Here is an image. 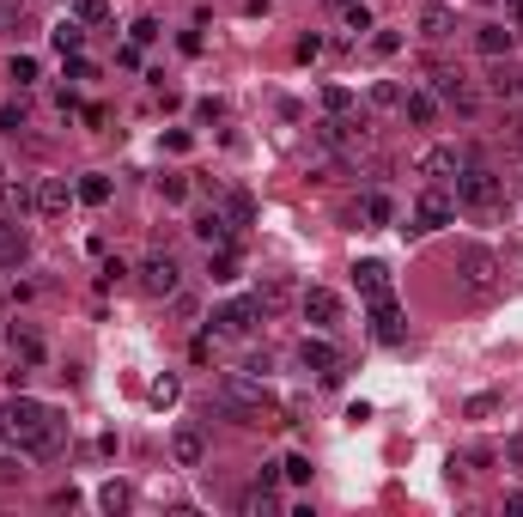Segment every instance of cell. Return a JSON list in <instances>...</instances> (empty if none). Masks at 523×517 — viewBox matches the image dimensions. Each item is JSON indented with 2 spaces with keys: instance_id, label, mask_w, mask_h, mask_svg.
Instances as JSON below:
<instances>
[{
  "instance_id": "6da1fadb",
  "label": "cell",
  "mask_w": 523,
  "mask_h": 517,
  "mask_svg": "<svg viewBox=\"0 0 523 517\" xmlns=\"http://www.w3.org/2000/svg\"><path fill=\"white\" fill-rule=\"evenodd\" d=\"M0 439L19 450H31V456H49V450L61 445V420H55V408H43L37 396H6L0 402Z\"/></svg>"
},
{
  "instance_id": "7a4b0ae2",
  "label": "cell",
  "mask_w": 523,
  "mask_h": 517,
  "mask_svg": "<svg viewBox=\"0 0 523 517\" xmlns=\"http://www.w3.org/2000/svg\"><path fill=\"white\" fill-rule=\"evenodd\" d=\"M213 408L232 414L238 426H262L274 414V396H268V383L249 378V372H225V378L213 383Z\"/></svg>"
},
{
  "instance_id": "3957f363",
  "label": "cell",
  "mask_w": 523,
  "mask_h": 517,
  "mask_svg": "<svg viewBox=\"0 0 523 517\" xmlns=\"http://www.w3.org/2000/svg\"><path fill=\"white\" fill-rule=\"evenodd\" d=\"M456 207H469L475 219H493V213L505 207V176L487 171V165L469 152V165L456 171Z\"/></svg>"
},
{
  "instance_id": "277c9868",
  "label": "cell",
  "mask_w": 523,
  "mask_h": 517,
  "mask_svg": "<svg viewBox=\"0 0 523 517\" xmlns=\"http://www.w3.org/2000/svg\"><path fill=\"white\" fill-rule=\"evenodd\" d=\"M451 219H456V189L426 183V189L414 195V213H408V226H402V232H408V238H426V232H445Z\"/></svg>"
},
{
  "instance_id": "5b68a950",
  "label": "cell",
  "mask_w": 523,
  "mask_h": 517,
  "mask_svg": "<svg viewBox=\"0 0 523 517\" xmlns=\"http://www.w3.org/2000/svg\"><path fill=\"white\" fill-rule=\"evenodd\" d=\"M456 275H462V286H469L475 299H499V286H505V262L493 256L487 243H469V250L456 256Z\"/></svg>"
},
{
  "instance_id": "8992f818",
  "label": "cell",
  "mask_w": 523,
  "mask_h": 517,
  "mask_svg": "<svg viewBox=\"0 0 523 517\" xmlns=\"http://www.w3.org/2000/svg\"><path fill=\"white\" fill-rule=\"evenodd\" d=\"M426 86H432L445 103H456L462 116H475V110H481V92H475V79H469L462 68H432V79H426Z\"/></svg>"
},
{
  "instance_id": "52a82bcc",
  "label": "cell",
  "mask_w": 523,
  "mask_h": 517,
  "mask_svg": "<svg viewBox=\"0 0 523 517\" xmlns=\"http://www.w3.org/2000/svg\"><path fill=\"white\" fill-rule=\"evenodd\" d=\"M176 286H183V268H176L171 250H152L146 262H140V292H152V299H171Z\"/></svg>"
},
{
  "instance_id": "ba28073f",
  "label": "cell",
  "mask_w": 523,
  "mask_h": 517,
  "mask_svg": "<svg viewBox=\"0 0 523 517\" xmlns=\"http://www.w3.org/2000/svg\"><path fill=\"white\" fill-rule=\"evenodd\" d=\"M256 323H268V310H262V299L249 292V299H232V305L213 310V335H249Z\"/></svg>"
},
{
  "instance_id": "9c48e42d",
  "label": "cell",
  "mask_w": 523,
  "mask_h": 517,
  "mask_svg": "<svg viewBox=\"0 0 523 517\" xmlns=\"http://www.w3.org/2000/svg\"><path fill=\"white\" fill-rule=\"evenodd\" d=\"M298 310H305V323H311V329H335V323L347 316L335 286H305V292H298Z\"/></svg>"
},
{
  "instance_id": "30bf717a",
  "label": "cell",
  "mask_w": 523,
  "mask_h": 517,
  "mask_svg": "<svg viewBox=\"0 0 523 517\" xmlns=\"http://www.w3.org/2000/svg\"><path fill=\"white\" fill-rule=\"evenodd\" d=\"M462 165H469V152H462V146H426V152L414 159V171L426 176V183H451Z\"/></svg>"
},
{
  "instance_id": "8fae6325",
  "label": "cell",
  "mask_w": 523,
  "mask_h": 517,
  "mask_svg": "<svg viewBox=\"0 0 523 517\" xmlns=\"http://www.w3.org/2000/svg\"><path fill=\"white\" fill-rule=\"evenodd\" d=\"M402 335H408V316H402V305H396V299H372V341L378 347H396L402 341Z\"/></svg>"
},
{
  "instance_id": "7c38bea8",
  "label": "cell",
  "mask_w": 523,
  "mask_h": 517,
  "mask_svg": "<svg viewBox=\"0 0 523 517\" xmlns=\"http://www.w3.org/2000/svg\"><path fill=\"white\" fill-rule=\"evenodd\" d=\"M298 365H305V372H316L323 383L341 378V353L323 341V335H305V341H298Z\"/></svg>"
},
{
  "instance_id": "4fadbf2b",
  "label": "cell",
  "mask_w": 523,
  "mask_h": 517,
  "mask_svg": "<svg viewBox=\"0 0 523 517\" xmlns=\"http://www.w3.org/2000/svg\"><path fill=\"white\" fill-rule=\"evenodd\" d=\"M73 201H79V189H73L68 176H37V213L43 219H61Z\"/></svg>"
},
{
  "instance_id": "5bb4252c",
  "label": "cell",
  "mask_w": 523,
  "mask_h": 517,
  "mask_svg": "<svg viewBox=\"0 0 523 517\" xmlns=\"http://www.w3.org/2000/svg\"><path fill=\"white\" fill-rule=\"evenodd\" d=\"M6 347H12L19 372H37V365L49 359V347H43V335H37L31 323H12V329H6Z\"/></svg>"
},
{
  "instance_id": "9a60e30c",
  "label": "cell",
  "mask_w": 523,
  "mask_h": 517,
  "mask_svg": "<svg viewBox=\"0 0 523 517\" xmlns=\"http://www.w3.org/2000/svg\"><path fill=\"white\" fill-rule=\"evenodd\" d=\"M438 110H445V98H438L432 86L402 92V122H408V128H432V122H438Z\"/></svg>"
},
{
  "instance_id": "2e32d148",
  "label": "cell",
  "mask_w": 523,
  "mask_h": 517,
  "mask_svg": "<svg viewBox=\"0 0 523 517\" xmlns=\"http://www.w3.org/2000/svg\"><path fill=\"white\" fill-rule=\"evenodd\" d=\"M171 463L176 469H201V463H208V432H201V426H176L171 432Z\"/></svg>"
},
{
  "instance_id": "e0dca14e",
  "label": "cell",
  "mask_w": 523,
  "mask_h": 517,
  "mask_svg": "<svg viewBox=\"0 0 523 517\" xmlns=\"http://www.w3.org/2000/svg\"><path fill=\"white\" fill-rule=\"evenodd\" d=\"M195 238L208 243V250H219V243H232V219H225L219 207H208V213H195Z\"/></svg>"
},
{
  "instance_id": "ac0fdd59",
  "label": "cell",
  "mask_w": 523,
  "mask_h": 517,
  "mask_svg": "<svg viewBox=\"0 0 523 517\" xmlns=\"http://www.w3.org/2000/svg\"><path fill=\"white\" fill-rule=\"evenodd\" d=\"M25 256H31V238H25V232H19V226L0 213V262H6V268H19Z\"/></svg>"
},
{
  "instance_id": "d6986e66",
  "label": "cell",
  "mask_w": 523,
  "mask_h": 517,
  "mask_svg": "<svg viewBox=\"0 0 523 517\" xmlns=\"http://www.w3.org/2000/svg\"><path fill=\"white\" fill-rule=\"evenodd\" d=\"M511 25H499V19H493V25H475V49H481V55H487V62H499V55H505V49H511Z\"/></svg>"
},
{
  "instance_id": "ffe728a7",
  "label": "cell",
  "mask_w": 523,
  "mask_h": 517,
  "mask_svg": "<svg viewBox=\"0 0 523 517\" xmlns=\"http://www.w3.org/2000/svg\"><path fill=\"white\" fill-rule=\"evenodd\" d=\"M353 286H359V299H384L389 292V268L384 262H359V268H353Z\"/></svg>"
},
{
  "instance_id": "44dd1931",
  "label": "cell",
  "mask_w": 523,
  "mask_h": 517,
  "mask_svg": "<svg viewBox=\"0 0 523 517\" xmlns=\"http://www.w3.org/2000/svg\"><path fill=\"white\" fill-rule=\"evenodd\" d=\"M420 37H432V43L456 37V12L451 6H426V12H420Z\"/></svg>"
},
{
  "instance_id": "7402d4cb",
  "label": "cell",
  "mask_w": 523,
  "mask_h": 517,
  "mask_svg": "<svg viewBox=\"0 0 523 517\" xmlns=\"http://www.w3.org/2000/svg\"><path fill=\"white\" fill-rule=\"evenodd\" d=\"M37 207V189H25V183H0V213L6 219H19V213H31Z\"/></svg>"
},
{
  "instance_id": "603a6c76",
  "label": "cell",
  "mask_w": 523,
  "mask_h": 517,
  "mask_svg": "<svg viewBox=\"0 0 523 517\" xmlns=\"http://www.w3.org/2000/svg\"><path fill=\"white\" fill-rule=\"evenodd\" d=\"M256 299H262V310L274 316V310L286 305V299H292V280H286V275H262V286H256Z\"/></svg>"
},
{
  "instance_id": "cb8c5ba5",
  "label": "cell",
  "mask_w": 523,
  "mask_h": 517,
  "mask_svg": "<svg viewBox=\"0 0 523 517\" xmlns=\"http://www.w3.org/2000/svg\"><path fill=\"white\" fill-rule=\"evenodd\" d=\"M359 219H365V226H389V219H396V201H389L384 189H372V195L359 201Z\"/></svg>"
},
{
  "instance_id": "d4e9b609",
  "label": "cell",
  "mask_w": 523,
  "mask_h": 517,
  "mask_svg": "<svg viewBox=\"0 0 523 517\" xmlns=\"http://www.w3.org/2000/svg\"><path fill=\"white\" fill-rule=\"evenodd\" d=\"M208 275L219 280V286H232V280H238V250H232V243H219V250L208 256Z\"/></svg>"
},
{
  "instance_id": "484cf974",
  "label": "cell",
  "mask_w": 523,
  "mask_h": 517,
  "mask_svg": "<svg viewBox=\"0 0 523 517\" xmlns=\"http://www.w3.org/2000/svg\"><path fill=\"white\" fill-rule=\"evenodd\" d=\"M73 189H79V201H86V207H104V201H110V176H104V171H86Z\"/></svg>"
},
{
  "instance_id": "4316f807",
  "label": "cell",
  "mask_w": 523,
  "mask_h": 517,
  "mask_svg": "<svg viewBox=\"0 0 523 517\" xmlns=\"http://www.w3.org/2000/svg\"><path fill=\"white\" fill-rule=\"evenodd\" d=\"M402 92H408V86H396V79H372L365 103H372V110H402Z\"/></svg>"
},
{
  "instance_id": "83f0119b",
  "label": "cell",
  "mask_w": 523,
  "mask_h": 517,
  "mask_svg": "<svg viewBox=\"0 0 523 517\" xmlns=\"http://www.w3.org/2000/svg\"><path fill=\"white\" fill-rule=\"evenodd\" d=\"M49 43H55L61 55H79V43H86V25H79V19H61V25L49 31Z\"/></svg>"
},
{
  "instance_id": "f1b7e54d",
  "label": "cell",
  "mask_w": 523,
  "mask_h": 517,
  "mask_svg": "<svg viewBox=\"0 0 523 517\" xmlns=\"http://www.w3.org/2000/svg\"><path fill=\"white\" fill-rule=\"evenodd\" d=\"M176 396H183V383H176L171 372H165V378H152V390H146V402H152V408H176Z\"/></svg>"
},
{
  "instance_id": "f546056e",
  "label": "cell",
  "mask_w": 523,
  "mask_h": 517,
  "mask_svg": "<svg viewBox=\"0 0 523 517\" xmlns=\"http://www.w3.org/2000/svg\"><path fill=\"white\" fill-rule=\"evenodd\" d=\"M225 219H232V226H249V219H256V201H249L244 189H232V195H225Z\"/></svg>"
},
{
  "instance_id": "4dcf8cb0",
  "label": "cell",
  "mask_w": 523,
  "mask_h": 517,
  "mask_svg": "<svg viewBox=\"0 0 523 517\" xmlns=\"http://www.w3.org/2000/svg\"><path fill=\"white\" fill-rule=\"evenodd\" d=\"M6 79H12V86H37V55H12V62H6Z\"/></svg>"
},
{
  "instance_id": "1f68e13d",
  "label": "cell",
  "mask_w": 523,
  "mask_h": 517,
  "mask_svg": "<svg viewBox=\"0 0 523 517\" xmlns=\"http://www.w3.org/2000/svg\"><path fill=\"white\" fill-rule=\"evenodd\" d=\"M73 19H79V25H104L110 0H73Z\"/></svg>"
},
{
  "instance_id": "d6a6232c",
  "label": "cell",
  "mask_w": 523,
  "mask_h": 517,
  "mask_svg": "<svg viewBox=\"0 0 523 517\" xmlns=\"http://www.w3.org/2000/svg\"><path fill=\"white\" fill-rule=\"evenodd\" d=\"M244 512H249V517H268V512H274V487L256 481V493H244Z\"/></svg>"
},
{
  "instance_id": "836d02e7",
  "label": "cell",
  "mask_w": 523,
  "mask_h": 517,
  "mask_svg": "<svg viewBox=\"0 0 523 517\" xmlns=\"http://www.w3.org/2000/svg\"><path fill=\"white\" fill-rule=\"evenodd\" d=\"M323 110H329V116H347L353 92H347V86H323Z\"/></svg>"
},
{
  "instance_id": "e575fe53",
  "label": "cell",
  "mask_w": 523,
  "mask_h": 517,
  "mask_svg": "<svg viewBox=\"0 0 523 517\" xmlns=\"http://www.w3.org/2000/svg\"><path fill=\"white\" fill-rule=\"evenodd\" d=\"M493 408H499V396H493V390H481V396H469V402H462V414H469V420H487Z\"/></svg>"
},
{
  "instance_id": "d590c367",
  "label": "cell",
  "mask_w": 523,
  "mask_h": 517,
  "mask_svg": "<svg viewBox=\"0 0 523 517\" xmlns=\"http://www.w3.org/2000/svg\"><path fill=\"white\" fill-rule=\"evenodd\" d=\"M159 195L165 201H189V176H159Z\"/></svg>"
},
{
  "instance_id": "8d00e7d4",
  "label": "cell",
  "mask_w": 523,
  "mask_h": 517,
  "mask_svg": "<svg viewBox=\"0 0 523 517\" xmlns=\"http://www.w3.org/2000/svg\"><path fill=\"white\" fill-rule=\"evenodd\" d=\"M98 499H104V512H122V505H128L135 493H128V487H122V481H110L104 493H98Z\"/></svg>"
},
{
  "instance_id": "74e56055",
  "label": "cell",
  "mask_w": 523,
  "mask_h": 517,
  "mask_svg": "<svg viewBox=\"0 0 523 517\" xmlns=\"http://www.w3.org/2000/svg\"><path fill=\"white\" fill-rule=\"evenodd\" d=\"M280 475H286V481H311V456H286Z\"/></svg>"
},
{
  "instance_id": "f35d334b",
  "label": "cell",
  "mask_w": 523,
  "mask_h": 517,
  "mask_svg": "<svg viewBox=\"0 0 523 517\" xmlns=\"http://www.w3.org/2000/svg\"><path fill=\"white\" fill-rule=\"evenodd\" d=\"M0 128H6V135H19V128H31V122H25V110H19V103H0Z\"/></svg>"
},
{
  "instance_id": "ab89813d",
  "label": "cell",
  "mask_w": 523,
  "mask_h": 517,
  "mask_svg": "<svg viewBox=\"0 0 523 517\" xmlns=\"http://www.w3.org/2000/svg\"><path fill=\"white\" fill-rule=\"evenodd\" d=\"M372 31V12L365 6H347V37H365Z\"/></svg>"
},
{
  "instance_id": "60d3db41",
  "label": "cell",
  "mask_w": 523,
  "mask_h": 517,
  "mask_svg": "<svg viewBox=\"0 0 523 517\" xmlns=\"http://www.w3.org/2000/svg\"><path fill=\"white\" fill-rule=\"evenodd\" d=\"M68 79H98V62H86V55H68Z\"/></svg>"
},
{
  "instance_id": "b9f144b4",
  "label": "cell",
  "mask_w": 523,
  "mask_h": 517,
  "mask_svg": "<svg viewBox=\"0 0 523 517\" xmlns=\"http://www.w3.org/2000/svg\"><path fill=\"white\" fill-rule=\"evenodd\" d=\"M396 49H402V37H396V31H378V37H372V55H396Z\"/></svg>"
},
{
  "instance_id": "7bdbcfd3",
  "label": "cell",
  "mask_w": 523,
  "mask_h": 517,
  "mask_svg": "<svg viewBox=\"0 0 523 517\" xmlns=\"http://www.w3.org/2000/svg\"><path fill=\"white\" fill-rule=\"evenodd\" d=\"M316 55H323V37H298V62H316Z\"/></svg>"
},
{
  "instance_id": "ee69618b",
  "label": "cell",
  "mask_w": 523,
  "mask_h": 517,
  "mask_svg": "<svg viewBox=\"0 0 523 517\" xmlns=\"http://www.w3.org/2000/svg\"><path fill=\"white\" fill-rule=\"evenodd\" d=\"M128 37H135V43H152V37H159V25H152V19H135V31H128Z\"/></svg>"
},
{
  "instance_id": "f6af8a7d",
  "label": "cell",
  "mask_w": 523,
  "mask_h": 517,
  "mask_svg": "<svg viewBox=\"0 0 523 517\" xmlns=\"http://www.w3.org/2000/svg\"><path fill=\"white\" fill-rule=\"evenodd\" d=\"M244 12L249 19H268V0H244Z\"/></svg>"
},
{
  "instance_id": "bcb514c9",
  "label": "cell",
  "mask_w": 523,
  "mask_h": 517,
  "mask_svg": "<svg viewBox=\"0 0 523 517\" xmlns=\"http://www.w3.org/2000/svg\"><path fill=\"white\" fill-rule=\"evenodd\" d=\"M505 512H523V487H511V493H505Z\"/></svg>"
},
{
  "instance_id": "7dc6e473",
  "label": "cell",
  "mask_w": 523,
  "mask_h": 517,
  "mask_svg": "<svg viewBox=\"0 0 523 517\" xmlns=\"http://www.w3.org/2000/svg\"><path fill=\"white\" fill-rule=\"evenodd\" d=\"M511 31H523V0H511Z\"/></svg>"
},
{
  "instance_id": "c3c4849f",
  "label": "cell",
  "mask_w": 523,
  "mask_h": 517,
  "mask_svg": "<svg viewBox=\"0 0 523 517\" xmlns=\"http://www.w3.org/2000/svg\"><path fill=\"white\" fill-rule=\"evenodd\" d=\"M511 92H523V68H518V79H511Z\"/></svg>"
},
{
  "instance_id": "681fc988",
  "label": "cell",
  "mask_w": 523,
  "mask_h": 517,
  "mask_svg": "<svg viewBox=\"0 0 523 517\" xmlns=\"http://www.w3.org/2000/svg\"><path fill=\"white\" fill-rule=\"evenodd\" d=\"M0 183H6V159H0Z\"/></svg>"
}]
</instances>
